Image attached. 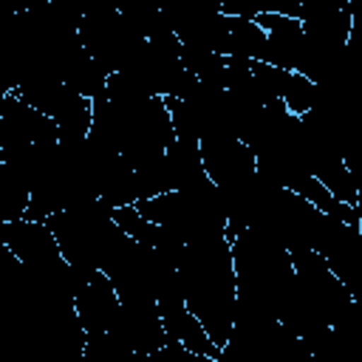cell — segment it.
I'll return each mask as SVG.
<instances>
[{
	"label": "cell",
	"instance_id": "6da1fadb",
	"mask_svg": "<svg viewBox=\"0 0 362 362\" xmlns=\"http://www.w3.org/2000/svg\"><path fill=\"white\" fill-rule=\"evenodd\" d=\"M175 277L187 311L221 351L232 337L238 311L229 238H204L184 243L175 255Z\"/></svg>",
	"mask_w": 362,
	"mask_h": 362
},
{
	"label": "cell",
	"instance_id": "7a4b0ae2",
	"mask_svg": "<svg viewBox=\"0 0 362 362\" xmlns=\"http://www.w3.org/2000/svg\"><path fill=\"white\" fill-rule=\"evenodd\" d=\"M107 334H113L127 351L150 356L167 345V334L156 303H122Z\"/></svg>",
	"mask_w": 362,
	"mask_h": 362
},
{
	"label": "cell",
	"instance_id": "3957f363",
	"mask_svg": "<svg viewBox=\"0 0 362 362\" xmlns=\"http://www.w3.org/2000/svg\"><path fill=\"white\" fill-rule=\"evenodd\" d=\"M119 294L102 272H90L74 291V314L85 334H102L119 314Z\"/></svg>",
	"mask_w": 362,
	"mask_h": 362
},
{
	"label": "cell",
	"instance_id": "277c9868",
	"mask_svg": "<svg viewBox=\"0 0 362 362\" xmlns=\"http://www.w3.org/2000/svg\"><path fill=\"white\" fill-rule=\"evenodd\" d=\"M28 201H31V189L23 181V175L11 164L0 161V223L25 221Z\"/></svg>",
	"mask_w": 362,
	"mask_h": 362
}]
</instances>
